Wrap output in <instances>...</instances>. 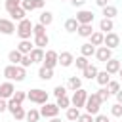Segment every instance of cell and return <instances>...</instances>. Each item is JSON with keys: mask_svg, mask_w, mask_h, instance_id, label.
<instances>
[{"mask_svg": "<svg viewBox=\"0 0 122 122\" xmlns=\"http://www.w3.org/2000/svg\"><path fill=\"white\" fill-rule=\"evenodd\" d=\"M15 32H17V36H19L21 40H29V38L32 36V23H30V19H29V17L21 19V21L17 23V27H15Z\"/></svg>", "mask_w": 122, "mask_h": 122, "instance_id": "cell-1", "label": "cell"}, {"mask_svg": "<svg viewBox=\"0 0 122 122\" xmlns=\"http://www.w3.org/2000/svg\"><path fill=\"white\" fill-rule=\"evenodd\" d=\"M101 99H99V95L95 93V92H92V93H88V99H86V105H84V109H86V112H90V114H99V109H101Z\"/></svg>", "mask_w": 122, "mask_h": 122, "instance_id": "cell-2", "label": "cell"}, {"mask_svg": "<svg viewBox=\"0 0 122 122\" xmlns=\"http://www.w3.org/2000/svg\"><path fill=\"white\" fill-rule=\"evenodd\" d=\"M48 92L42 90V88H32L29 93H27V99H30V103H36V105H44L48 101Z\"/></svg>", "mask_w": 122, "mask_h": 122, "instance_id": "cell-3", "label": "cell"}, {"mask_svg": "<svg viewBox=\"0 0 122 122\" xmlns=\"http://www.w3.org/2000/svg\"><path fill=\"white\" fill-rule=\"evenodd\" d=\"M86 99H88V90L84 88H78L72 92V97H71V105L76 107V109H84L86 105Z\"/></svg>", "mask_w": 122, "mask_h": 122, "instance_id": "cell-4", "label": "cell"}, {"mask_svg": "<svg viewBox=\"0 0 122 122\" xmlns=\"http://www.w3.org/2000/svg\"><path fill=\"white\" fill-rule=\"evenodd\" d=\"M59 111H61V109H59L55 103L46 101V103L42 105V109H40V116H44V118H53V116L59 114Z\"/></svg>", "mask_w": 122, "mask_h": 122, "instance_id": "cell-5", "label": "cell"}, {"mask_svg": "<svg viewBox=\"0 0 122 122\" xmlns=\"http://www.w3.org/2000/svg\"><path fill=\"white\" fill-rule=\"evenodd\" d=\"M57 59H59V53H57L55 50H46L42 65H44V67H48V69H55V65H59V63H57Z\"/></svg>", "mask_w": 122, "mask_h": 122, "instance_id": "cell-6", "label": "cell"}, {"mask_svg": "<svg viewBox=\"0 0 122 122\" xmlns=\"http://www.w3.org/2000/svg\"><path fill=\"white\" fill-rule=\"evenodd\" d=\"M74 19L78 21V25H92L93 19H95V15L90 10H80V11H76V17Z\"/></svg>", "mask_w": 122, "mask_h": 122, "instance_id": "cell-7", "label": "cell"}, {"mask_svg": "<svg viewBox=\"0 0 122 122\" xmlns=\"http://www.w3.org/2000/svg\"><path fill=\"white\" fill-rule=\"evenodd\" d=\"M103 46H107V48H111V50H116V48L120 46V36H118L114 30L107 32L105 38H103Z\"/></svg>", "mask_w": 122, "mask_h": 122, "instance_id": "cell-8", "label": "cell"}, {"mask_svg": "<svg viewBox=\"0 0 122 122\" xmlns=\"http://www.w3.org/2000/svg\"><path fill=\"white\" fill-rule=\"evenodd\" d=\"M93 55H95V59H97V61L105 63V61H109V59L112 57V50H111V48H107V46H97Z\"/></svg>", "mask_w": 122, "mask_h": 122, "instance_id": "cell-9", "label": "cell"}, {"mask_svg": "<svg viewBox=\"0 0 122 122\" xmlns=\"http://www.w3.org/2000/svg\"><path fill=\"white\" fill-rule=\"evenodd\" d=\"M46 6V0H21V8L29 13L32 10H42Z\"/></svg>", "mask_w": 122, "mask_h": 122, "instance_id": "cell-10", "label": "cell"}, {"mask_svg": "<svg viewBox=\"0 0 122 122\" xmlns=\"http://www.w3.org/2000/svg\"><path fill=\"white\" fill-rule=\"evenodd\" d=\"M15 32V23L11 19H6V17H0V34H13Z\"/></svg>", "mask_w": 122, "mask_h": 122, "instance_id": "cell-11", "label": "cell"}, {"mask_svg": "<svg viewBox=\"0 0 122 122\" xmlns=\"http://www.w3.org/2000/svg\"><path fill=\"white\" fill-rule=\"evenodd\" d=\"M13 92H15V86H13L11 80H6V82L0 84V97L2 99H10L13 95Z\"/></svg>", "mask_w": 122, "mask_h": 122, "instance_id": "cell-12", "label": "cell"}, {"mask_svg": "<svg viewBox=\"0 0 122 122\" xmlns=\"http://www.w3.org/2000/svg\"><path fill=\"white\" fill-rule=\"evenodd\" d=\"M120 67H122V63H120V59H116V57H111L109 61H105V71H107L111 76H112V74H118Z\"/></svg>", "mask_w": 122, "mask_h": 122, "instance_id": "cell-13", "label": "cell"}, {"mask_svg": "<svg viewBox=\"0 0 122 122\" xmlns=\"http://www.w3.org/2000/svg\"><path fill=\"white\" fill-rule=\"evenodd\" d=\"M57 63H59L61 67H71V65L74 63V55H72L71 51H61V53H59Z\"/></svg>", "mask_w": 122, "mask_h": 122, "instance_id": "cell-14", "label": "cell"}, {"mask_svg": "<svg viewBox=\"0 0 122 122\" xmlns=\"http://www.w3.org/2000/svg\"><path fill=\"white\" fill-rule=\"evenodd\" d=\"M8 13H10V17H11V21H17V23H19L21 19H25V17H27V11H25V10L21 8V6H17V8H13V10H10Z\"/></svg>", "mask_w": 122, "mask_h": 122, "instance_id": "cell-15", "label": "cell"}, {"mask_svg": "<svg viewBox=\"0 0 122 122\" xmlns=\"http://www.w3.org/2000/svg\"><path fill=\"white\" fill-rule=\"evenodd\" d=\"M44 53H46V51H44L42 48H36V46H34V48L30 50V53H29L32 65H34V63H42V61H44Z\"/></svg>", "mask_w": 122, "mask_h": 122, "instance_id": "cell-16", "label": "cell"}, {"mask_svg": "<svg viewBox=\"0 0 122 122\" xmlns=\"http://www.w3.org/2000/svg\"><path fill=\"white\" fill-rule=\"evenodd\" d=\"M97 71H99V69H97L95 65H92V63H90L86 69H82V76H84L86 80H95V76H97Z\"/></svg>", "mask_w": 122, "mask_h": 122, "instance_id": "cell-17", "label": "cell"}, {"mask_svg": "<svg viewBox=\"0 0 122 122\" xmlns=\"http://www.w3.org/2000/svg\"><path fill=\"white\" fill-rule=\"evenodd\" d=\"M99 30H101L103 34H107V32L114 30V23H112V19H107V17H103V19L99 21Z\"/></svg>", "mask_w": 122, "mask_h": 122, "instance_id": "cell-18", "label": "cell"}, {"mask_svg": "<svg viewBox=\"0 0 122 122\" xmlns=\"http://www.w3.org/2000/svg\"><path fill=\"white\" fill-rule=\"evenodd\" d=\"M67 90H71V92H74V90H78V88H82V78L80 76H69V80H67V86H65Z\"/></svg>", "mask_w": 122, "mask_h": 122, "instance_id": "cell-19", "label": "cell"}, {"mask_svg": "<svg viewBox=\"0 0 122 122\" xmlns=\"http://www.w3.org/2000/svg\"><path fill=\"white\" fill-rule=\"evenodd\" d=\"M34 48V44L30 42V38L29 40H19V44H17V50L23 53V55H27V53H30V50Z\"/></svg>", "mask_w": 122, "mask_h": 122, "instance_id": "cell-20", "label": "cell"}, {"mask_svg": "<svg viewBox=\"0 0 122 122\" xmlns=\"http://www.w3.org/2000/svg\"><path fill=\"white\" fill-rule=\"evenodd\" d=\"M95 53V46L92 44V42H84L82 46H80V55H84V57H92Z\"/></svg>", "mask_w": 122, "mask_h": 122, "instance_id": "cell-21", "label": "cell"}, {"mask_svg": "<svg viewBox=\"0 0 122 122\" xmlns=\"http://www.w3.org/2000/svg\"><path fill=\"white\" fill-rule=\"evenodd\" d=\"M38 78L40 80H51L53 78V69H48V67H44V65H40V69H38Z\"/></svg>", "mask_w": 122, "mask_h": 122, "instance_id": "cell-22", "label": "cell"}, {"mask_svg": "<svg viewBox=\"0 0 122 122\" xmlns=\"http://www.w3.org/2000/svg\"><path fill=\"white\" fill-rule=\"evenodd\" d=\"M101 10H103V17H107V19H114V17L118 15V8H116V6L107 4V6L101 8Z\"/></svg>", "mask_w": 122, "mask_h": 122, "instance_id": "cell-23", "label": "cell"}, {"mask_svg": "<svg viewBox=\"0 0 122 122\" xmlns=\"http://www.w3.org/2000/svg\"><path fill=\"white\" fill-rule=\"evenodd\" d=\"M32 38H34L32 44H34L36 48H42V50H44V48L50 44V36H48V34H40V36H32Z\"/></svg>", "mask_w": 122, "mask_h": 122, "instance_id": "cell-24", "label": "cell"}, {"mask_svg": "<svg viewBox=\"0 0 122 122\" xmlns=\"http://www.w3.org/2000/svg\"><path fill=\"white\" fill-rule=\"evenodd\" d=\"M95 82H97L99 86H107V84L111 82V74H109L107 71H97V76H95Z\"/></svg>", "mask_w": 122, "mask_h": 122, "instance_id": "cell-25", "label": "cell"}, {"mask_svg": "<svg viewBox=\"0 0 122 122\" xmlns=\"http://www.w3.org/2000/svg\"><path fill=\"white\" fill-rule=\"evenodd\" d=\"M67 112H65V116H67V120L69 122H76L78 120V116H80V109H76V107H69V109H65Z\"/></svg>", "mask_w": 122, "mask_h": 122, "instance_id": "cell-26", "label": "cell"}, {"mask_svg": "<svg viewBox=\"0 0 122 122\" xmlns=\"http://www.w3.org/2000/svg\"><path fill=\"white\" fill-rule=\"evenodd\" d=\"M92 32H93V27H92V25H78V30H76L78 36H82V38H90Z\"/></svg>", "mask_w": 122, "mask_h": 122, "instance_id": "cell-27", "label": "cell"}, {"mask_svg": "<svg viewBox=\"0 0 122 122\" xmlns=\"http://www.w3.org/2000/svg\"><path fill=\"white\" fill-rule=\"evenodd\" d=\"M103 38H105V34H103L101 30H93L92 36H90V42L97 48V46H103Z\"/></svg>", "mask_w": 122, "mask_h": 122, "instance_id": "cell-28", "label": "cell"}, {"mask_svg": "<svg viewBox=\"0 0 122 122\" xmlns=\"http://www.w3.org/2000/svg\"><path fill=\"white\" fill-rule=\"evenodd\" d=\"M38 23H42L44 27L51 25V23H53V13H51V11H42L40 17H38Z\"/></svg>", "mask_w": 122, "mask_h": 122, "instance_id": "cell-29", "label": "cell"}, {"mask_svg": "<svg viewBox=\"0 0 122 122\" xmlns=\"http://www.w3.org/2000/svg\"><path fill=\"white\" fill-rule=\"evenodd\" d=\"M65 30H67V32H71V34H72V32H76V30H78V21H76L74 17H69V19L65 21Z\"/></svg>", "mask_w": 122, "mask_h": 122, "instance_id": "cell-30", "label": "cell"}, {"mask_svg": "<svg viewBox=\"0 0 122 122\" xmlns=\"http://www.w3.org/2000/svg\"><path fill=\"white\" fill-rule=\"evenodd\" d=\"M21 55H23V53H21V51L15 48V50H11V51L8 53V61H10L11 65H19V61H21Z\"/></svg>", "mask_w": 122, "mask_h": 122, "instance_id": "cell-31", "label": "cell"}, {"mask_svg": "<svg viewBox=\"0 0 122 122\" xmlns=\"http://www.w3.org/2000/svg\"><path fill=\"white\" fill-rule=\"evenodd\" d=\"M72 65H76V69H86L88 65H90V57H84V55H78V57H74V63Z\"/></svg>", "mask_w": 122, "mask_h": 122, "instance_id": "cell-32", "label": "cell"}, {"mask_svg": "<svg viewBox=\"0 0 122 122\" xmlns=\"http://www.w3.org/2000/svg\"><path fill=\"white\" fill-rule=\"evenodd\" d=\"M15 67H17V65H11V63H10V65H6V67H4V71H2V72H4V76H6L8 80H11V82L15 80Z\"/></svg>", "mask_w": 122, "mask_h": 122, "instance_id": "cell-33", "label": "cell"}, {"mask_svg": "<svg viewBox=\"0 0 122 122\" xmlns=\"http://www.w3.org/2000/svg\"><path fill=\"white\" fill-rule=\"evenodd\" d=\"M25 120H27V122H38V120H40V111H38V109H30V111H27Z\"/></svg>", "mask_w": 122, "mask_h": 122, "instance_id": "cell-34", "label": "cell"}, {"mask_svg": "<svg viewBox=\"0 0 122 122\" xmlns=\"http://www.w3.org/2000/svg\"><path fill=\"white\" fill-rule=\"evenodd\" d=\"M25 78H27V69L21 67V65H17L15 67V82H23Z\"/></svg>", "mask_w": 122, "mask_h": 122, "instance_id": "cell-35", "label": "cell"}, {"mask_svg": "<svg viewBox=\"0 0 122 122\" xmlns=\"http://www.w3.org/2000/svg\"><path fill=\"white\" fill-rule=\"evenodd\" d=\"M55 105H57L59 109H69V107H71V97H69V95H61V97H57Z\"/></svg>", "mask_w": 122, "mask_h": 122, "instance_id": "cell-36", "label": "cell"}, {"mask_svg": "<svg viewBox=\"0 0 122 122\" xmlns=\"http://www.w3.org/2000/svg\"><path fill=\"white\" fill-rule=\"evenodd\" d=\"M97 95H99V99H101V103H105V101H109V97H111V92L107 90V86H101L97 92H95Z\"/></svg>", "mask_w": 122, "mask_h": 122, "instance_id": "cell-37", "label": "cell"}, {"mask_svg": "<svg viewBox=\"0 0 122 122\" xmlns=\"http://www.w3.org/2000/svg\"><path fill=\"white\" fill-rule=\"evenodd\" d=\"M120 88H122V86H120V82H118V80H112V78H111V82L107 84V90L111 92V95H114Z\"/></svg>", "mask_w": 122, "mask_h": 122, "instance_id": "cell-38", "label": "cell"}, {"mask_svg": "<svg viewBox=\"0 0 122 122\" xmlns=\"http://www.w3.org/2000/svg\"><path fill=\"white\" fill-rule=\"evenodd\" d=\"M40 34H48V32H46V27H44L42 23L32 25V36H40Z\"/></svg>", "mask_w": 122, "mask_h": 122, "instance_id": "cell-39", "label": "cell"}, {"mask_svg": "<svg viewBox=\"0 0 122 122\" xmlns=\"http://www.w3.org/2000/svg\"><path fill=\"white\" fill-rule=\"evenodd\" d=\"M19 107H21V103H19V101H15L13 97H10V99H8V111H10L11 114H13V112H15Z\"/></svg>", "mask_w": 122, "mask_h": 122, "instance_id": "cell-40", "label": "cell"}, {"mask_svg": "<svg viewBox=\"0 0 122 122\" xmlns=\"http://www.w3.org/2000/svg\"><path fill=\"white\" fill-rule=\"evenodd\" d=\"M111 114H112L114 118H122V105H120V103H114V105L111 107Z\"/></svg>", "mask_w": 122, "mask_h": 122, "instance_id": "cell-41", "label": "cell"}, {"mask_svg": "<svg viewBox=\"0 0 122 122\" xmlns=\"http://www.w3.org/2000/svg\"><path fill=\"white\" fill-rule=\"evenodd\" d=\"M19 65L21 67H25V69H29L30 65H32V61H30V55L27 53V55H21V61H19Z\"/></svg>", "mask_w": 122, "mask_h": 122, "instance_id": "cell-42", "label": "cell"}, {"mask_svg": "<svg viewBox=\"0 0 122 122\" xmlns=\"http://www.w3.org/2000/svg\"><path fill=\"white\" fill-rule=\"evenodd\" d=\"M53 95H55V99L61 97V95H67V88L65 86H55L53 88Z\"/></svg>", "mask_w": 122, "mask_h": 122, "instance_id": "cell-43", "label": "cell"}, {"mask_svg": "<svg viewBox=\"0 0 122 122\" xmlns=\"http://www.w3.org/2000/svg\"><path fill=\"white\" fill-rule=\"evenodd\" d=\"M76 122H93V114H90V112H80V116H78Z\"/></svg>", "mask_w": 122, "mask_h": 122, "instance_id": "cell-44", "label": "cell"}, {"mask_svg": "<svg viewBox=\"0 0 122 122\" xmlns=\"http://www.w3.org/2000/svg\"><path fill=\"white\" fill-rule=\"evenodd\" d=\"M6 11H10V10H13V8H17V6H21V0H6Z\"/></svg>", "mask_w": 122, "mask_h": 122, "instance_id": "cell-45", "label": "cell"}, {"mask_svg": "<svg viewBox=\"0 0 122 122\" xmlns=\"http://www.w3.org/2000/svg\"><path fill=\"white\" fill-rule=\"evenodd\" d=\"M11 97H13V99H15V101H19V103H23V101H25V99H27V93H25V92H17V90H15V92H13V95H11Z\"/></svg>", "mask_w": 122, "mask_h": 122, "instance_id": "cell-46", "label": "cell"}, {"mask_svg": "<svg viewBox=\"0 0 122 122\" xmlns=\"http://www.w3.org/2000/svg\"><path fill=\"white\" fill-rule=\"evenodd\" d=\"M25 114H27V111H25L23 107H19V109L13 112V118H15V120H25Z\"/></svg>", "mask_w": 122, "mask_h": 122, "instance_id": "cell-47", "label": "cell"}, {"mask_svg": "<svg viewBox=\"0 0 122 122\" xmlns=\"http://www.w3.org/2000/svg\"><path fill=\"white\" fill-rule=\"evenodd\" d=\"M93 122H111V118L107 114H95L93 116Z\"/></svg>", "mask_w": 122, "mask_h": 122, "instance_id": "cell-48", "label": "cell"}, {"mask_svg": "<svg viewBox=\"0 0 122 122\" xmlns=\"http://www.w3.org/2000/svg\"><path fill=\"white\" fill-rule=\"evenodd\" d=\"M6 111H8V99L0 97V112H6Z\"/></svg>", "mask_w": 122, "mask_h": 122, "instance_id": "cell-49", "label": "cell"}, {"mask_svg": "<svg viewBox=\"0 0 122 122\" xmlns=\"http://www.w3.org/2000/svg\"><path fill=\"white\" fill-rule=\"evenodd\" d=\"M69 2H71L74 8H82V6L86 4V0H69Z\"/></svg>", "mask_w": 122, "mask_h": 122, "instance_id": "cell-50", "label": "cell"}, {"mask_svg": "<svg viewBox=\"0 0 122 122\" xmlns=\"http://www.w3.org/2000/svg\"><path fill=\"white\" fill-rule=\"evenodd\" d=\"M114 95H116V103H120V105H122V88H120V90H118Z\"/></svg>", "mask_w": 122, "mask_h": 122, "instance_id": "cell-51", "label": "cell"}, {"mask_svg": "<svg viewBox=\"0 0 122 122\" xmlns=\"http://www.w3.org/2000/svg\"><path fill=\"white\" fill-rule=\"evenodd\" d=\"M95 4H97L99 8H105V6L109 4V0H95Z\"/></svg>", "mask_w": 122, "mask_h": 122, "instance_id": "cell-52", "label": "cell"}, {"mask_svg": "<svg viewBox=\"0 0 122 122\" xmlns=\"http://www.w3.org/2000/svg\"><path fill=\"white\" fill-rule=\"evenodd\" d=\"M50 122H61V118H57V116H53V118H50Z\"/></svg>", "mask_w": 122, "mask_h": 122, "instance_id": "cell-53", "label": "cell"}, {"mask_svg": "<svg viewBox=\"0 0 122 122\" xmlns=\"http://www.w3.org/2000/svg\"><path fill=\"white\" fill-rule=\"evenodd\" d=\"M118 76H120V82H122V67H120V71H118Z\"/></svg>", "mask_w": 122, "mask_h": 122, "instance_id": "cell-54", "label": "cell"}, {"mask_svg": "<svg viewBox=\"0 0 122 122\" xmlns=\"http://www.w3.org/2000/svg\"><path fill=\"white\" fill-rule=\"evenodd\" d=\"M61 2H67V0H61Z\"/></svg>", "mask_w": 122, "mask_h": 122, "instance_id": "cell-55", "label": "cell"}, {"mask_svg": "<svg viewBox=\"0 0 122 122\" xmlns=\"http://www.w3.org/2000/svg\"><path fill=\"white\" fill-rule=\"evenodd\" d=\"M118 122H122V118H120V120H118Z\"/></svg>", "mask_w": 122, "mask_h": 122, "instance_id": "cell-56", "label": "cell"}]
</instances>
